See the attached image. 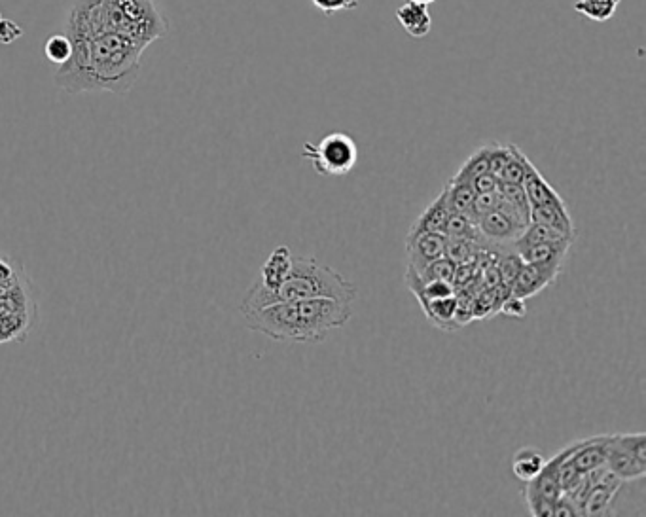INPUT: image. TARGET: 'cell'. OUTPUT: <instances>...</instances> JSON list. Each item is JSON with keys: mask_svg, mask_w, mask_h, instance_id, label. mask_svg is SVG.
<instances>
[{"mask_svg": "<svg viewBox=\"0 0 646 517\" xmlns=\"http://www.w3.org/2000/svg\"><path fill=\"white\" fill-rule=\"evenodd\" d=\"M69 36V35H67ZM72 54L55 69V86L71 95L114 93L126 95L139 78L146 46L122 33L97 31L69 36Z\"/></svg>", "mask_w": 646, "mask_h": 517, "instance_id": "6da1fadb", "label": "cell"}, {"mask_svg": "<svg viewBox=\"0 0 646 517\" xmlns=\"http://www.w3.org/2000/svg\"><path fill=\"white\" fill-rule=\"evenodd\" d=\"M252 332L275 341L319 343L328 332L345 326L353 317V307L338 300L313 298L296 302H279L243 315Z\"/></svg>", "mask_w": 646, "mask_h": 517, "instance_id": "7a4b0ae2", "label": "cell"}, {"mask_svg": "<svg viewBox=\"0 0 646 517\" xmlns=\"http://www.w3.org/2000/svg\"><path fill=\"white\" fill-rule=\"evenodd\" d=\"M97 31L122 33L148 48L167 35V25L156 0H76L65 33L76 36Z\"/></svg>", "mask_w": 646, "mask_h": 517, "instance_id": "3957f363", "label": "cell"}, {"mask_svg": "<svg viewBox=\"0 0 646 517\" xmlns=\"http://www.w3.org/2000/svg\"><path fill=\"white\" fill-rule=\"evenodd\" d=\"M313 298H328L345 304H353L357 298V288L347 281L340 271L330 266H324L317 258L292 256V268L287 281L279 286L270 296H266L264 305L279 304V302H296V300H313Z\"/></svg>", "mask_w": 646, "mask_h": 517, "instance_id": "277c9868", "label": "cell"}, {"mask_svg": "<svg viewBox=\"0 0 646 517\" xmlns=\"http://www.w3.org/2000/svg\"><path fill=\"white\" fill-rule=\"evenodd\" d=\"M302 158L313 163V169L323 177L349 175L359 161V144L347 133H328L319 143H306Z\"/></svg>", "mask_w": 646, "mask_h": 517, "instance_id": "5b68a950", "label": "cell"}, {"mask_svg": "<svg viewBox=\"0 0 646 517\" xmlns=\"http://www.w3.org/2000/svg\"><path fill=\"white\" fill-rule=\"evenodd\" d=\"M567 449L559 451L556 457H552L550 461H546L539 474L531 480L525 482V504L531 512V516L537 517H552L554 512V504L559 499L561 491V483H559V466L565 457Z\"/></svg>", "mask_w": 646, "mask_h": 517, "instance_id": "8992f818", "label": "cell"}, {"mask_svg": "<svg viewBox=\"0 0 646 517\" xmlns=\"http://www.w3.org/2000/svg\"><path fill=\"white\" fill-rule=\"evenodd\" d=\"M476 222L482 239L495 243L497 247H506V245L514 247V243L520 239L521 233L525 230L521 222L499 209L478 216Z\"/></svg>", "mask_w": 646, "mask_h": 517, "instance_id": "52a82bcc", "label": "cell"}, {"mask_svg": "<svg viewBox=\"0 0 646 517\" xmlns=\"http://www.w3.org/2000/svg\"><path fill=\"white\" fill-rule=\"evenodd\" d=\"M446 241L444 233H419V235H406V254H408V271H421L434 260L446 254Z\"/></svg>", "mask_w": 646, "mask_h": 517, "instance_id": "ba28073f", "label": "cell"}, {"mask_svg": "<svg viewBox=\"0 0 646 517\" xmlns=\"http://www.w3.org/2000/svg\"><path fill=\"white\" fill-rule=\"evenodd\" d=\"M559 273H561V268H556V266L525 262L520 275L516 277L514 285L510 288V296H516L525 302V300L537 296L546 286L554 285Z\"/></svg>", "mask_w": 646, "mask_h": 517, "instance_id": "9c48e42d", "label": "cell"}, {"mask_svg": "<svg viewBox=\"0 0 646 517\" xmlns=\"http://www.w3.org/2000/svg\"><path fill=\"white\" fill-rule=\"evenodd\" d=\"M607 447H609V434L578 440L567 447L565 459L573 464L580 474H588L595 468L605 466Z\"/></svg>", "mask_w": 646, "mask_h": 517, "instance_id": "30bf717a", "label": "cell"}, {"mask_svg": "<svg viewBox=\"0 0 646 517\" xmlns=\"http://www.w3.org/2000/svg\"><path fill=\"white\" fill-rule=\"evenodd\" d=\"M575 239L565 241H554V243H514V249L518 250L523 262L527 264H544V266H556L563 268V262L567 258V252L571 249Z\"/></svg>", "mask_w": 646, "mask_h": 517, "instance_id": "8fae6325", "label": "cell"}, {"mask_svg": "<svg viewBox=\"0 0 646 517\" xmlns=\"http://www.w3.org/2000/svg\"><path fill=\"white\" fill-rule=\"evenodd\" d=\"M622 480L616 478L607 468H603L599 480L593 483L588 499L584 504L582 516H609L611 514L612 500L622 487Z\"/></svg>", "mask_w": 646, "mask_h": 517, "instance_id": "7c38bea8", "label": "cell"}, {"mask_svg": "<svg viewBox=\"0 0 646 517\" xmlns=\"http://www.w3.org/2000/svg\"><path fill=\"white\" fill-rule=\"evenodd\" d=\"M605 468L612 472L622 482H637L646 476V463L639 461L624 447L620 446L614 436L609 434V447H607V461Z\"/></svg>", "mask_w": 646, "mask_h": 517, "instance_id": "4fadbf2b", "label": "cell"}, {"mask_svg": "<svg viewBox=\"0 0 646 517\" xmlns=\"http://www.w3.org/2000/svg\"><path fill=\"white\" fill-rule=\"evenodd\" d=\"M521 186L525 190V196L529 199V205L531 207L565 205L563 197L559 196L556 190L552 188V184L540 175V171L535 167V163H531V167L527 169V175H525Z\"/></svg>", "mask_w": 646, "mask_h": 517, "instance_id": "5bb4252c", "label": "cell"}, {"mask_svg": "<svg viewBox=\"0 0 646 517\" xmlns=\"http://www.w3.org/2000/svg\"><path fill=\"white\" fill-rule=\"evenodd\" d=\"M398 25L412 36V38H425L432 29V16L427 4L408 2L396 10Z\"/></svg>", "mask_w": 646, "mask_h": 517, "instance_id": "9a60e30c", "label": "cell"}, {"mask_svg": "<svg viewBox=\"0 0 646 517\" xmlns=\"http://www.w3.org/2000/svg\"><path fill=\"white\" fill-rule=\"evenodd\" d=\"M449 207L446 201V194H442L432 201L431 205L417 216L412 228L406 235H419V233H444L446 222H448Z\"/></svg>", "mask_w": 646, "mask_h": 517, "instance_id": "2e32d148", "label": "cell"}, {"mask_svg": "<svg viewBox=\"0 0 646 517\" xmlns=\"http://www.w3.org/2000/svg\"><path fill=\"white\" fill-rule=\"evenodd\" d=\"M529 222L546 224V226L556 228L559 232L575 237V224H573V218L567 209V203L565 205H548V207H531Z\"/></svg>", "mask_w": 646, "mask_h": 517, "instance_id": "e0dca14e", "label": "cell"}, {"mask_svg": "<svg viewBox=\"0 0 646 517\" xmlns=\"http://www.w3.org/2000/svg\"><path fill=\"white\" fill-rule=\"evenodd\" d=\"M544 463H546V461H544V457H542V451L537 449V447L527 446L521 447V449H518V451L514 453L510 466H512L514 476H516L518 480H521V482L525 483L531 482V480L539 474Z\"/></svg>", "mask_w": 646, "mask_h": 517, "instance_id": "ac0fdd59", "label": "cell"}, {"mask_svg": "<svg viewBox=\"0 0 646 517\" xmlns=\"http://www.w3.org/2000/svg\"><path fill=\"white\" fill-rule=\"evenodd\" d=\"M425 315L429 317V321L442 328V330H455V309H457V296H449V298H442V300H432V302H425L421 304Z\"/></svg>", "mask_w": 646, "mask_h": 517, "instance_id": "d6986e66", "label": "cell"}, {"mask_svg": "<svg viewBox=\"0 0 646 517\" xmlns=\"http://www.w3.org/2000/svg\"><path fill=\"white\" fill-rule=\"evenodd\" d=\"M444 194H446V201H448L449 213H472L476 192L472 190L470 184L449 180L448 184L444 186Z\"/></svg>", "mask_w": 646, "mask_h": 517, "instance_id": "ffe728a7", "label": "cell"}, {"mask_svg": "<svg viewBox=\"0 0 646 517\" xmlns=\"http://www.w3.org/2000/svg\"><path fill=\"white\" fill-rule=\"evenodd\" d=\"M444 235L451 239H470L476 243L484 241L478 230V222L467 213H449Z\"/></svg>", "mask_w": 646, "mask_h": 517, "instance_id": "44dd1931", "label": "cell"}, {"mask_svg": "<svg viewBox=\"0 0 646 517\" xmlns=\"http://www.w3.org/2000/svg\"><path fill=\"white\" fill-rule=\"evenodd\" d=\"M622 0H576L575 12L595 23H605L616 14Z\"/></svg>", "mask_w": 646, "mask_h": 517, "instance_id": "7402d4cb", "label": "cell"}, {"mask_svg": "<svg viewBox=\"0 0 646 517\" xmlns=\"http://www.w3.org/2000/svg\"><path fill=\"white\" fill-rule=\"evenodd\" d=\"M484 173H489V144L474 150L468 156V160L461 165V169L449 180L470 184L478 175H484Z\"/></svg>", "mask_w": 646, "mask_h": 517, "instance_id": "603a6c76", "label": "cell"}, {"mask_svg": "<svg viewBox=\"0 0 646 517\" xmlns=\"http://www.w3.org/2000/svg\"><path fill=\"white\" fill-rule=\"evenodd\" d=\"M531 163L533 161L525 156V152H521L516 144H510V160L504 165L499 180L506 182V184H523V179H525Z\"/></svg>", "mask_w": 646, "mask_h": 517, "instance_id": "cb8c5ba5", "label": "cell"}, {"mask_svg": "<svg viewBox=\"0 0 646 517\" xmlns=\"http://www.w3.org/2000/svg\"><path fill=\"white\" fill-rule=\"evenodd\" d=\"M484 249L480 243L470 241V239H451L448 237L446 241V258H449L455 266L457 264H468V262H476L480 250Z\"/></svg>", "mask_w": 646, "mask_h": 517, "instance_id": "d4e9b609", "label": "cell"}, {"mask_svg": "<svg viewBox=\"0 0 646 517\" xmlns=\"http://www.w3.org/2000/svg\"><path fill=\"white\" fill-rule=\"evenodd\" d=\"M497 258H499L497 260V269H499V275H501V285L508 288V292H510V288L514 285L516 277L520 275L521 268H523L525 262L521 260L518 250L514 249V247L510 252H499Z\"/></svg>", "mask_w": 646, "mask_h": 517, "instance_id": "484cf974", "label": "cell"}, {"mask_svg": "<svg viewBox=\"0 0 646 517\" xmlns=\"http://www.w3.org/2000/svg\"><path fill=\"white\" fill-rule=\"evenodd\" d=\"M71 54L72 42L67 33H55L44 44V55L55 67L67 63Z\"/></svg>", "mask_w": 646, "mask_h": 517, "instance_id": "4316f807", "label": "cell"}, {"mask_svg": "<svg viewBox=\"0 0 646 517\" xmlns=\"http://www.w3.org/2000/svg\"><path fill=\"white\" fill-rule=\"evenodd\" d=\"M499 192L504 197V201L516 209L518 213L529 222V214H531V205L529 199L525 196V190L521 184H506V182H499Z\"/></svg>", "mask_w": 646, "mask_h": 517, "instance_id": "83f0119b", "label": "cell"}, {"mask_svg": "<svg viewBox=\"0 0 646 517\" xmlns=\"http://www.w3.org/2000/svg\"><path fill=\"white\" fill-rule=\"evenodd\" d=\"M419 300V304H425V302H432V300H442V298H449L455 294V288L449 283V281H431L427 285L417 288L413 292Z\"/></svg>", "mask_w": 646, "mask_h": 517, "instance_id": "f1b7e54d", "label": "cell"}, {"mask_svg": "<svg viewBox=\"0 0 646 517\" xmlns=\"http://www.w3.org/2000/svg\"><path fill=\"white\" fill-rule=\"evenodd\" d=\"M614 440L635 455L639 461L646 463V434L645 432H628V434H612Z\"/></svg>", "mask_w": 646, "mask_h": 517, "instance_id": "f546056e", "label": "cell"}, {"mask_svg": "<svg viewBox=\"0 0 646 517\" xmlns=\"http://www.w3.org/2000/svg\"><path fill=\"white\" fill-rule=\"evenodd\" d=\"M360 0H311V4L323 14H338L359 8Z\"/></svg>", "mask_w": 646, "mask_h": 517, "instance_id": "4dcf8cb0", "label": "cell"}, {"mask_svg": "<svg viewBox=\"0 0 646 517\" xmlns=\"http://www.w3.org/2000/svg\"><path fill=\"white\" fill-rule=\"evenodd\" d=\"M499 313H503L506 317H512V319H523L527 315V307L523 304V300L508 294V298L499 307Z\"/></svg>", "mask_w": 646, "mask_h": 517, "instance_id": "1f68e13d", "label": "cell"}, {"mask_svg": "<svg viewBox=\"0 0 646 517\" xmlns=\"http://www.w3.org/2000/svg\"><path fill=\"white\" fill-rule=\"evenodd\" d=\"M499 182L501 180L497 179L493 173H484V175H478L476 179L470 182L472 190L476 194H487V192H495L499 188Z\"/></svg>", "mask_w": 646, "mask_h": 517, "instance_id": "d6a6232c", "label": "cell"}, {"mask_svg": "<svg viewBox=\"0 0 646 517\" xmlns=\"http://www.w3.org/2000/svg\"><path fill=\"white\" fill-rule=\"evenodd\" d=\"M21 36H23V29L19 27L18 23H14L10 19H0V42L2 44H12Z\"/></svg>", "mask_w": 646, "mask_h": 517, "instance_id": "836d02e7", "label": "cell"}, {"mask_svg": "<svg viewBox=\"0 0 646 517\" xmlns=\"http://www.w3.org/2000/svg\"><path fill=\"white\" fill-rule=\"evenodd\" d=\"M412 2H417V4H432V2H436V0H412Z\"/></svg>", "mask_w": 646, "mask_h": 517, "instance_id": "e575fe53", "label": "cell"}, {"mask_svg": "<svg viewBox=\"0 0 646 517\" xmlns=\"http://www.w3.org/2000/svg\"><path fill=\"white\" fill-rule=\"evenodd\" d=\"M0 19H2V14H0Z\"/></svg>", "mask_w": 646, "mask_h": 517, "instance_id": "d590c367", "label": "cell"}]
</instances>
